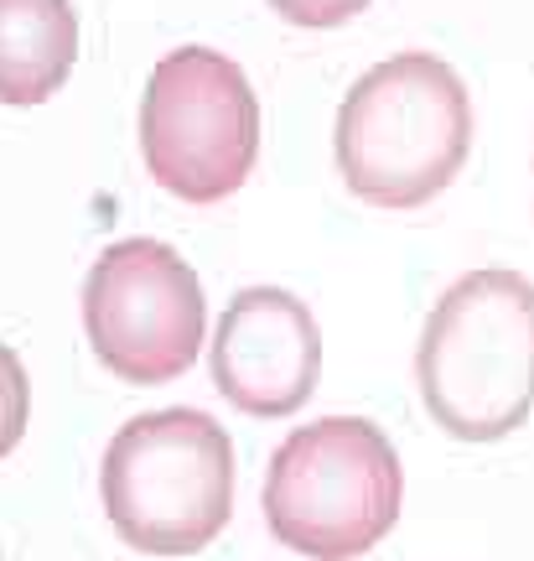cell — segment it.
<instances>
[{"instance_id": "1", "label": "cell", "mask_w": 534, "mask_h": 561, "mask_svg": "<svg viewBox=\"0 0 534 561\" xmlns=\"http://www.w3.org/2000/svg\"><path fill=\"white\" fill-rule=\"evenodd\" d=\"M473 104L431 53H395L348 89L333 151L348 193L374 208H420L462 172Z\"/></svg>"}, {"instance_id": "2", "label": "cell", "mask_w": 534, "mask_h": 561, "mask_svg": "<svg viewBox=\"0 0 534 561\" xmlns=\"http://www.w3.org/2000/svg\"><path fill=\"white\" fill-rule=\"evenodd\" d=\"M416 380L436 426L498 442L534 411V286L519 271H467L431 307Z\"/></svg>"}, {"instance_id": "3", "label": "cell", "mask_w": 534, "mask_h": 561, "mask_svg": "<svg viewBox=\"0 0 534 561\" xmlns=\"http://www.w3.org/2000/svg\"><path fill=\"white\" fill-rule=\"evenodd\" d=\"M100 500L130 551L193 557L234 515V442L193 405L140 411L104 447Z\"/></svg>"}, {"instance_id": "4", "label": "cell", "mask_w": 534, "mask_h": 561, "mask_svg": "<svg viewBox=\"0 0 534 561\" xmlns=\"http://www.w3.org/2000/svg\"><path fill=\"white\" fill-rule=\"evenodd\" d=\"M265 525L286 551L353 561L399 520L405 468L395 442L363 416H322L276 447L265 473Z\"/></svg>"}, {"instance_id": "5", "label": "cell", "mask_w": 534, "mask_h": 561, "mask_svg": "<svg viewBox=\"0 0 534 561\" xmlns=\"http://www.w3.org/2000/svg\"><path fill=\"white\" fill-rule=\"evenodd\" d=\"M140 157L182 203H223L259 157V100L244 68L213 47H177L140 94Z\"/></svg>"}, {"instance_id": "6", "label": "cell", "mask_w": 534, "mask_h": 561, "mask_svg": "<svg viewBox=\"0 0 534 561\" xmlns=\"http://www.w3.org/2000/svg\"><path fill=\"white\" fill-rule=\"evenodd\" d=\"M83 339L119 385H172L208 343L198 271L161 240H115L83 276Z\"/></svg>"}, {"instance_id": "7", "label": "cell", "mask_w": 534, "mask_h": 561, "mask_svg": "<svg viewBox=\"0 0 534 561\" xmlns=\"http://www.w3.org/2000/svg\"><path fill=\"white\" fill-rule=\"evenodd\" d=\"M218 396L244 416L276 421L312 401L322 375V333L306 301L280 286H244L208 343Z\"/></svg>"}, {"instance_id": "8", "label": "cell", "mask_w": 534, "mask_h": 561, "mask_svg": "<svg viewBox=\"0 0 534 561\" xmlns=\"http://www.w3.org/2000/svg\"><path fill=\"white\" fill-rule=\"evenodd\" d=\"M79 62L73 0H0V104H47Z\"/></svg>"}, {"instance_id": "9", "label": "cell", "mask_w": 534, "mask_h": 561, "mask_svg": "<svg viewBox=\"0 0 534 561\" xmlns=\"http://www.w3.org/2000/svg\"><path fill=\"white\" fill-rule=\"evenodd\" d=\"M26 421H32V380H26V364L11 343H0V458L16 453V442L26 437Z\"/></svg>"}, {"instance_id": "10", "label": "cell", "mask_w": 534, "mask_h": 561, "mask_svg": "<svg viewBox=\"0 0 534 561\" xmlns=\"http://www.w3.org/2000/svg\"><path fill=\"white\" fill-rule=\"evenodd\" d=\"M363 5H369V0H270L276 16H286L291 26H312V32L353 21Z\"/></svg>"}]
</instances>
